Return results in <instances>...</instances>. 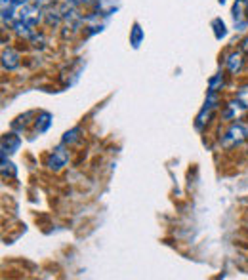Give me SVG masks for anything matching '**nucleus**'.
<instances>
[{"mask_svg": "<svg viewBox=\"0 0 248 280\" xmlns=\"http://www.w3.org/2000/svg\"><path fill=\"white\" fill-rule=\"evenodd\" d=\"M247 137H248V126H245L243 122H235V124H231L229 130L224 133V137H222V147L231 149V147L243 143Z\"/></svg>", "mask_w": 248, "mask_h": 280, "instance_id": "nucleus-1", "label": "nucleus"}, {"mask_svg": "<svg viewBox=\"0 0 248 280\" xmlns=\"http://www.w3.org/2000/svg\"><path fill=\"white\" fill-rule=\"evenodd\" d=\"M67 160H69V152L65 151L63 145H59L57 149H54V152L50 154V158H48V168L54 170V172H57V170H61V168L67 164Z\"/></svg>", "mask_w": 248, "mask_h": 280, "instance_id": "nucleus-2", "label": "nucleus"}, {"mask_svg": "<svg viewBox=\"0 0 248 280\" xmlns=\"http://www.w3.org/2000/svg\"><path fill=\"white\" fill-rule=\"evenodd\" d=\"M216 103H218V97H216V92H212L210 90V93H208V99H206V103H204L203 111H201V114H199V118H197V126L201 128L204 122H208V118L212 116V111L216 109Z\"/></svg>", "mask_w": 248, "mask_h": 280, "instance_id": "nucleus-3", "label": "nucleus"}, {"mask_svg": "<svg viewBox=\"0 0 248 280\" xmlns=\"http://www.w3.org/2000/svg\"><path fill=\"white\" fill-rule=\"evenodd\" d=\"M18 65H19V54L14 52V50H4V54H2V67L8 69V71H14Z\"/></svg>", "mask_w": 248, "mask_h": 280, "instance_id": "nucleus-4", "label": "nucleus"}, {"mask_svg": "<svg viewBox=\"0 0 248 280\" xmlns=\"http://www.w3.org/2000/svg\"><path fill=\"white\" fill-rule=\"evenodd\" d=\"M19 147V137L16 133H6L2 137V154L6 152H16Z\"/></svg>", "mask_w": 248, "mask_h": 280, "instance_id": "nucleus-5", "label": "nucleus"}, {"mask_svg": "<svg viewBox=\"0 0 248 280\" xmlns=\"http://www.w3.org/2000/svg\"><path fill=\"white\" fill-rule=\"evenodd\" d=\"M243 111H245V105H243V103L237 99V101H231V103L227 105L224 116H226V118H229V120H231V118H239V116L243 114Z\"/></svg>", "mask_w": 248, "mask_h": 280, "instance_id": "nucleus-6", "label": "nucleus"}, {"mask_svg": "<svg viewBox=\"0 0 248 280\" xmlns=\"http://www.w3.org/2000/svg\"><path fill=\"white\" fill-rule=\"evenodd\" d=\"M226 65L227 69L231 71V73H237V71H241V67H243V56L241 54H229L226 59Z\"/></svg>", "mask_w": 248, "mask_h": 280, "instance_id": "nucleus-7", "label": "nucleus"}, {"mask_svg": "<svg viewBox=\"0 0 248 280\" xmlns=\"http://www.w3.org/2000/svg\"><path fill=\"white\" fill-rule=\"evenodd\" d=\"M141 38H143V31H141V27L135 23L134 27H132V35H130V42L134 48H137L139 44H141Z\"/></svg>", "mask_w": 248, "mask_h": 280, "instance_id": "nucleus-8", "label": "nucleus"}, {"mask_svg": "<svg viewBox=\"0 0 248 280\" xmlns=\"http://www.w3.org/2000/svg\"><path fill=\"white\" fill-rule=\"evenodd\" d=\"M50 124H52V114H50V112H42L40 118L37 120V130H38V131H46Z\"/></svg>", "mask_w": 248, "mask_h": 280, "instance_id": "nucleus-9", "label": "nucleus"}, {"mask_svg": "<svg viewBox=\"0 0 248 280\" xmlns=\"http://www.w3.org/2000/svg\"><path fill=\"white\" fill-rule=\"evenodd\" d=\"M80 133V128H75V130H71V131H67L65 133V137H63V143H75V141H78V135Z\"/></svg>", "mask_w": 248, "mask_h": 280, "instance_id": "nucleus-10", "label": "nucleus"}, {"mask_svg": "<svg viewBox=\"0 0 248 280\" xmlns=\"http://www.w3.org/2000/svg\"><path fill=\"white\" fill-rule=\"evenodd\" d=\"M237 99H239V101L245 105V109H248V86H245V88H241V90H239Z\"/></svg>", "mask_w": 248, "mask_h": 280, "instance_id": "nucleus-11", "label": "nucleus"}, {"mask_svg": "<svg viewBox=\"0 0 248 280\" xmlns=\"http://www.w3.org/2000/svg\"><path fill=\"white\" fill-rule=\"evenodd\" d=\"M222 84H224V78H222V75H218V76H214L210 80V90L216 92V86H222Z\"/></svg>", "mask_w": 248, "mask_h": 280, "instance_id": "nucleus-12", "label": "nucleus"}, {"mask_svg": "<svg viewBox=\"0 0 248 280\" xmlns=\"http://www.w3.org/2000/svg\"><path fill=\"white\" fill-rule=\"evenodd\" d=\"M54 0H35V4L37 6H48V4H52Z\"/></svg>", "mask_w": 248, "mask_h": 280, "instance_id": "nucleus-13", "label": "nucleus"}, {"mask_svg": "<svg viewBox=\"0 0 248 280\" xmlns=\"http://www.w3.org/2000/svg\"><path fill=\"white\" fill-rule=\"evenodd\" d=\"M29 0H12V4H16V6H23V4H27Z\"/></svg>", "mask_w": 248, "mask_h": 280, "instance_id": "nucleus-14", "label": "nucleus"}, {"mask_svg": "<svg viewBox=\"0 0 248 280\" xmlns=\"http://www.w3.org/2000/svg\"><path fill=\"white\" fill-rule=\"evenodd\" d=\"M243 50H245V52L248 54V38L245 40V42H243Z\"/></svg>", "mask_w": 248, "mask_h": 280, "instance_id": "nucleus-15", "label": "nucleus"}, {"mask_svg": "<svg viewBox=\"0 0 248 280\" xmlns=\"http://www.w3.org/2000/svg\"><path fill=\"white\" fill-rule=\"evenodd\" d=\"M220 2H226V0H220Z\"/></svg>", "mask_w": 248, "mask_h": 280, "instance_id": "nucleus-16", "label": "nucleus"}, {"mask_svg": "<svg viewBox=\"0 0 248 280\" xmlns=\"http://www.w3.org/2000/svg\"><path fill=\"white\" fill-rule=\"evenodd\" d=\"M247 6H248V0H247Z\"/></svg>", "mask_w": 248, "mask_h": 280, "instance_id": "nucleus-17", "label": "nucleus"}, {"mask_svg": "<svg viewBox=\"0 0 248 280\" xmlns=\"http://www.w3.org/2000/svg\"><path fill=\"white\" fill-rule=\"evenodd\" d=\"M86 2H88V0H86Z\"/></svg>", "mask_w": 248, "mask_h": 280, "instance_id": "nucleus-18", "label": "nucleus"}]
</instances>
